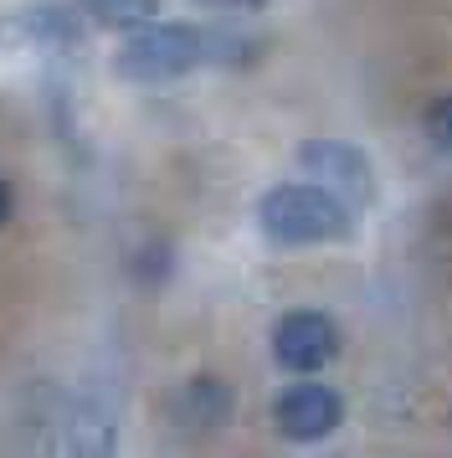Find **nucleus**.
Returning <instances> with one entry per match:
<instances>
[{
  "label": "nucleus",
  "instance_id": "1",
  "mask_svg": "<svg viewBox=\"0 0 452 458\" xmlns=\"http://www.w3.org/2000/svg\"><path fill=\"white\" fill-rule=\"evenodd\" d=\"M257 222L272 242L283 248H319V242H345L349 237V201L334 196L319 181H288V186H272L257 207Z\"/></svg>",
  "mask_w": 452,
  "mask_h": 458
},
{
  "label": "nucleus",
  "instance_id": "2",
  "mask_svg": "<svg viewBox=\"0 0 452 458\" xmlns=\"http://www.w3.org/2000/svg\"><path fill=\"white\" fill-rule=\"evenodd\" d=\"M205 31L185 21H144L113 52V72L123 83H170L205 63Z\"/></svg>",
  "mask_w": 452,
  "mask_h": 458
},
{
  "label": "nucleus",
  "instance_id": "3",
  "mask_svg": "<svg viewBox=\"0 0 452 458\" xmlns=\"http://www.w3.org/2000/svg\"><path fill=\"white\" fill-rule=\"evenodd\" d=\"M272 355H278L283 371L314 376L339 355V330H334V319L319 314V310H293V314H283L278 330H272Z\"/></svg>",
  "mask_w": 452,
  "mask_h": 458
},
{
  "label": "nucleus",
  "instance_id": "4",
  "mask_svg": "<svg viewBox=\"0 0 452 458\" xmlns=\"http://www.w3.org/2000/svg\"><path fill=\"white\" fill-rule=\"evenodd\" d=\"M72 52L82 47V21L78 11H67L57 0H37V5H21L11 16H0V52Z\"/></svg>",
  "mask_w": 452,
  "mask_h": 458
},
{
  "label": "nucleus",
  "instance_id": "5",
  "mask_svg": "<svg viewBox=\"0 0 452 458\" xmlns=\"http://www.w3.org/2000/svg\"><path fill=\"white\" fill-rule=\"evenodd\" d=\"M298 165H304L319 186H329L334 196H345L355 207H365L370 196H375V170H370V160L355 145H345V140H308V145H298Z\"/></svg>",
  "mask_w": 452,
  "mask_h": 458
},
{
  "label": "nucleus",
  "instance_id": "6",
  "mask_svg": "<svg viewBox=\"0 0 452 458\" xmlns=\"http://www.w3.org/2000/svg\"><path fill=\"white\" fill-rule=\"evenodd\" d=\"M339 417H345V402L319 386V381H293L283 396H278V407H272V422H278V433L293 437V443H319L339 428Z\"/></svg>",
  "mask_w": 452,
  "mask_h": 458
},
{
  "label": "nucleus",
  "instance_id": "7",
  "mask_svg": "<svg viewBox=\"0 0 452 458\" xmlns=\"http://www.w3.org/2000/svg\"><path fill=\"white\" fill-rule=\"evenodd\" d=\"M180 417L185 422H196V428H222L226 412H231V386H226L222 376H190L180 386Z\"/></svg>",
  "mask_w": 452,
  "mask_h": 458
},
{
  "label": "nucleus",
  "instance_id": "8",
  "mask_svg": "<svg viewBox=\"0 0 452 458\" xmlns=\"http://www.w3.org/2000/svg\"><path fill=\"white\" fill-rule=\"evenodd\" d=\"M78 5L93 11L108 26H144V21H155V11H160V0H78Z\"/></svg>",
  "mask_w": 452,
  "mask_h": 458
},
{
  "label": "nucleus",
  "instance_id": "9",
  "mask_svg": "<svg viewBox=\"0 0 452 458\" xmlns=\"http://www.w3.org/2000/svg\"><path fill=\"white\" fill-rule=\"evenodd\" d=\"M427 134L442 149H452V93H442V98L427 108Z\"/></svg>",
  "mask_w": 452,
  "mask_h": 458
},
{
  "label": "nucleus",
  "instance_id": "10",
  "mask_svg": "<svg viewBox=\"0 0 452 458\" xmlns=\"http://www.w3.org/2000/svg\"><path fill=\"white\" fill-rule=\"evenodd\" d=\"M211 5H226V11H263L267 0H211Z\"/></svg>",
  "mask_w": 452,
  "mask_h": 458
},
{
  "label": "nucleus",
  "instance_id": "11",
  "mask_svg": "<svg viewBox=\"0 0 452 458\" xmlns=\"http://www.w3.org/2000/svg\"><path fill=\"white\" fill-rule=\"evenodd\" d=\"M11 216V186H5V175H0V222Z\"/></svg>",
  "mask_w": 452,
  "mask_h": 458
}]
</instances>
